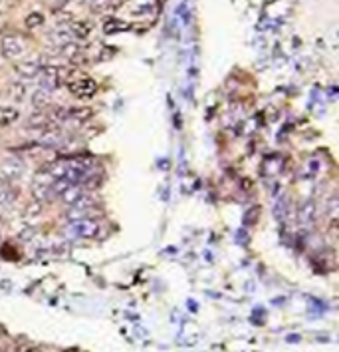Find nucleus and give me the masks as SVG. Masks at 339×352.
<instances>
[{
    "mask_svg": "<svg viewBox=\"0 0 339 352\" xmlns=\"http://www.w3.org/2000/svg\"><path fill=\"white\" fill-rule=\"evenodd\" d=\"M71 233H75V237H82V239H97L101 237V223L93 217H77V219H71L70 223Z\"/></svg>",
    "mask_w": 339,
    "mask_h": 352,
    "instance_id": "obj_1",
    "label": "nucleus"
},
{
    "mask_svg": "<svg viewBox=\"0 0 339 352\" xmlns=\"http://www.w3.org/2000/svg\"><path fill=\"white\" fill-rule=\"evenodd\" d=\"M26 40L18 34H4L0 40V54L6 60H16L26 52Z\"/></svg>",
    "mask_w": 339,
    "mask_h": 352,
    "instance_id": "obj_2",
    "label": "nucleus"
},
{
    "mask_svg": "<svg viewBox=\"0 0 339 352\" xmlns=\"http://www.w3.org/2000/svg\"><path fill=\"white\" fill-rule=\"evenodd\" d=\"M66 86H68V90H70L71 96H75V98H80V100H88V98L95 96V92H97V82L91 80V78H88V76L75 78V80L68 82Z\"/></svg>",
    "mask_w": 339,
    "mask_h": 352,
    "instance_id": "obj_3",
    "label": "nucleus"
},
{
    "mask_svg": "<svg viewBox=\"0 0 339 352\" xmlns=\"http://www.w3.org/2000/svg\"><path fill=\"white\" fill-rule=\"evenodd\" d=\"M24 161L12 155V157H6L2 163H0V177H2V183H8V181H16L24 175Z\"/></svg>",
    "mask_w": 339,
    "mask_h": 352,
    "instance_id": "obj_4",
    "label": "nucleus"
},
{
    "mask_svg": "<svg viewBox=\"0 0 339 352\" xmlns=\"http://www.w3.org/2000/svg\"><path fill=\"white\" fill-rule=\"evenodd\" d=\"M36 144L42 146V148H48V149H58L62 146L68 144V137L66 133H62L60 128H52V130H44V131H38L36 135Z\"/></svg>",
    "mask_w": 339,
    "mask_h": 352,
    "instance_id": "obj_5",
    "label": "nucleus"
},
{
    "mask_svg": "<svg viewBox=\"0 0 339 352\" xmlns=\"http://www.w3.org/2000/svg\"><path fill=\"white\" fill-rule=\"evenodd\" d=\"M44 66L46 64L42 60H22V62H18L16 66H14V72L22 80H34V78L40 76Z\"/></svg>",
    "mask_w": 339,
    "mask_h": 352,
    "instance_id": "obj_6",
    "label": "nucleus"
},
{
    "mask_svg": "<svg viewBox=\"0 0 339 352\" xmlns=\"http://www.w3.org/2000/svg\"><path fill=\"white\" fill-rule=\"evenodd\" d=\"M298 221L302 225H314L318 221V205H316V201L307 199L298 207Z\"/></svg>",
    "mask_w": 339,
    "mask_h": 352,
    "instance_id": "obj_7",
    "label": "nucleus"
},
{
    "mask_svg": "<svg viewBox=\"0 0 339 352\" xmlns=\"http://www.w3.org/2000/svg\"><path fill=\"white\" fill-rule=\"evenodd\" d=\"M84 195H88V191L82 187V183H71V185L68 187V189L62 193V195H60V199H62L66 205H70V207H71V205L77 203V201H80Z\"/></svg>",
    "mask_w": 339,
    "mask_h": 352,
    "instance_id": "obj_8",
    "label": "nucleus"
},
{
    "mask_svg": "<svg viewBox=\"0 0 339 352\" xmlns=\"http://www.w3.org/2000/svg\"><path fill=\"white\" fill-rule=\"evenodd\" d=\"M93 118V108L88 106H77V108H68V122L66 124H84Z\"/></svg>",
    "mask_w": 339,
    "mask_h": 352,
    "instance_id": "obj_9",
    "label": "nucleus"
},
{
    "mask_svg": "<svg viewBox=\"0 0 339 352\" xmlns=\"http://www.w3.org/2000/svg\"><path fill=\"white\" fill-rule=\"evenodd\" d=\"M68 28H70L73 40H86L91 32V24L86 20H71L68 22Z\"/></svg>",
    "mask_w": 339,
    "mask_h": 352,
    "instance_id": "obj_10",
    "label": "nucleus"
},
{
    "mask_svg": "<svg viewBox=\"0 0 339 352\" xmlns=\"http://www.w3.org/2000/svg\"><path fill=\"white\" fill-rule=\"evenodd\" d=\"M18 118H20V111L14 106H0V128L12 126Z\"/></svg>",
    "mask_w": 339,
    "mask_h": 352,
    "instance_id": "obj_11",
    "label": "nucleus"
},
{
    "mask_svg": "<svg viewBox=\"0 0 339 352\" xmlns=\"http://www.w3.org/2000/svg\"><path fill=\"white\" fill-rule=\"evenodd\" d=\"M50 102H52V92H50V90L40 88V90H36L34 96H32V106H34L36 110H44V108H48V106H50Z\"/></svg>",
    "mask_w": 339,
    "mask_h": 352,
    "instance_id": "obj_12",
    "label": "nucleus"
},
{
    "mask_svg": "<svg viewBox=\"0 0 339 352\" xmlns=\"http://www.w3.org/2000/svg\"><path fill=\"white\" fill-rule=\"evenodd\" d=\"M125 30H129V24L123 22V20L107 18L106 22H103V32H106V34H117V32H125Z\"/></svg>",
    "mask_w": 339,
    "mask_h": 352,
    "instance_id": "obj_13",
    "label": "nucleus"
},
{
    "mask_svg": "<svg viewBox=\"0 0 339 352\" xmlns=\"http://www.w3.org/2000/svg\"><path fill=\"white\" fill-rule=\"evenodd\" d=\"M274 217L282 223L288 219V199H285V197H280V199L274 203Z\"/></svg>",
    "mask_w": 339,
    "mask_h": 352,
    "instance_id": "obj_14",
    "label": "nucleus"
},
{
    "mask_svg": "<svg viewBox=\"0 0 339 352\" xmlns=\"http://www.w3.org/2000/svg\"><path fill=\"white\" fill-rule=\"evenodd\" d=\"M42 24H44V14H42V12H30V14L26 16V20H24V26H26L28 30H34V28L42 26Z\"/></svg>",
    "mask_w": 339,
    "mask_h": 352,
    "instance_id": "obj_15",
    "label": "nucleus"
},
{
    "mask_svg": "<svg viewBox=\"0 0 339 352\" xmlns=\"http://www.w3.org/2000/svg\"><path fill=\"white\" fill-rule=\"evenodd\" d=\"M10 96L12 98H16V100H24V96H26V86L24 84H12L10 86Z\"/></svg>",
    "mask_w": 339,
    "mask_h": 352,
    "instance_id": "obj_16",
    "label": "nucleus"
},
{
    "mask_svg": "<svg viewBox=\"0 0 339 352\" xmlns=\"http://www.w3.org/2000/svg\"><path fill=\"white\" fill-rule=\"evenodd\" d=\"M327 215H329L331 223H335V219H337V199L335 197H331L327 203Z\"/></svg>",
    "mask_w": 339,
    "mask_h": 352,
    "instance_id": "obj_17",
    "label": "nucleus"
},
{
    "mask_svg": "<svg viewBox=\"0 0 339 352\" xmlns=\"http://www.w3.org/2000/svg\"><path fill=\"white\" fill-rule=\"evenodd\" d=\"M258 215H260V207H252V209L246 211V215H244V223L246 225H254Z\"/></svg>",
    "mask_w": 339,
    "mask_h": 352,
    "instance_id": "obj_18",
    "label": "nucleus"
},
{
    "mask_svg": "<svg viewBox=\"0 0 339 352\" xmlns=\"http://www.w3.org/2000/svg\"><path fill=\"white\" fill-rule=\"evenodd\" d=\"M125 2H129V0H107V6H111V8H119V6H123Z\"/></svg>",
    "mask_w": 339,
    "mask_h": 352,
    "instance_id": "obj_19",
    "label": "nucleus"
},
{
    "mask_svg": "<svg viewBox=\"0 0 339 352\" xmlns=\"http://www.w3.org/2000/svg\"><path fill=\"white\" fill-rule=\"evenodd\" d=\"M24 352H40V348H34V346H30V348H26Z\"/></svg>",
    "mask_w": 339,
    "mask_h": 352,
    "instance_id": "obj_20",
    "label": "nucleus"
},
{
    "mask_svg": "<svg viewBox=\"0 0 339 352\" xmlns=\"http://www.w3.org/2000/svg\"><path fill=\"white\" fill-rule=\"evenodd\" d=\"M64 352H80V350H77V348H66Z\"/></svg>",
    "mask_w": 339,
    "mask_h": 352,
    "instance_id": "obj_21",
    "label": "nucleus"
},
{
    "mask_svg": "<svg viewBox=\"0 0 339 352\" xmlns=\"http://www.w3.org/2000/svg\"><path fill=\"white\" fill-rule=\"evenodd\" d=\"M264 2H266V4H274V2H276V0H264Z\"/></svg>",
    "mask_w": 339,
    "mask_h": 352,
    "instance_id": "obj_22",
    "label": "nucleus"
},
{
    "mask_svg": "<svg viewBox=\"0 0 339 352\" xmlns=\"http://www.w3.org/2000/svg\"><path fill=\"white\" fill-rule=\"evenodd\" d=\"M0 352H2V348H0Z\"/></svg>",
    "mask_w": 339,
    "mask_h": 352,
    "instance_id": "obj_23",
    "label": "nucleus"
}]
</instances>
